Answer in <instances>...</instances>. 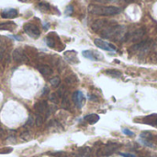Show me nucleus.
Wrapping results in <instances>:
<instances>
[{"label":"nucleus","instance_id":"nucleus-1","mask_svg":"<svg viewBox=\"0 0 157 157\" xmlns=\"http://www.w3.org/2000/svg\"><path fill=\"white\" fill-rule=\"evenodd\" d=\"M89 13L96 16H115L121 12V9L114 6H98L90 5L88 6Z\"/></svg>","mask_w":157,"mask_h":157},{"label":"nucleus","instance_id":"nucleus-2","mask_svg":"<svg viewBox=\"0 0 157 157\" xmlns=\"http://www.w3.org/2000/svg\"><path fill=\"white\" fill-rule=\"evenodd\" d=\"M152 48H153L152 40H143V41H140L139 43H136L133 46H132L130 48L129 52H137L140 57H144L146 54H148V52H150V50Z\"/></svg>","mask_w":157,"mask_h":157},{"label":"nucleus","instance_id":"nucleus-3","mask_svg":"<svg viewBox=\"0 0 157 157\" xmlns=\"http://www.w3.org/2000/svg\"><path fill=\"white\" fill-rule=\"evenodd\" d=\"M120 148V144L116 143H108L107 144L99 147L97 151V156H109Z\"/></svg>","mask_w":157,"mask_h":157},{"label":"nucleus","instance_id":"nucleus-4","mask_svg":"<svg viewBox=\"0 0 157 157\" xmlns=\"http://www.w3.org/2000/svg\"><path fill=\"white\" fill-rule=\"evenodd\" d=\"M155 136H154L151 132L145 131L140 134V142L148 147L154 148L155 147Z\"/></svg>","mask_w":157,"mask_h":157},{"label":"nucleus","instance_id":"nucleus-5","mask_svg":"<svg viewBox=\"0 0 157 157\" xmlns=\"http://www.w3.org/2000/svg\"><path fill=\"white\" fill-rule=\"evenodd\" d=\"M23 29L25 31V33L27 35H29V37H31L32 39H38L40 35V30L39 29V28L31 23H27L24 25Z\"/></svg>","mask_w":157,"mask_h":157},{"label":"nucleus","instance_id":"nucleus-6","mask_svg":"<svg viewBox=\"0 0 157 157\" xmlns=\"http://www.w3.org/2000/svg\"><path fill=\"white\" fill-rule=\"evenodd\" d=\"M144 35H145V29H144V28H140V29H137L134 31L128 32L127 33V36H126V40L125 41H138Z\"/></svg>","mask_w":157,"mask_h":157},{"label":"nucleus","instance_id":"nucleus-7","mask_svg":"<svg viewBox=\"0 0 157 157\" xmlns=\"http://www.w3.org/2000/svg\"><path fill=\"white\" fill-rule=\"evenodd\" d=\"M94 42L97 47H98L99 49H102L104 51H107V52H116L117 51V48L113 44H111L106 40H103L101 39H96L94 40Z\"/></svg>","mask_w":157,"mask_h":157},{"label":"nucleus","instance_id":"nucleus-8","mask_svg":"<svg viewBox=\"0 0 157 157\" xmlns=\"http://www.w3.org/2000/svg\"><path fill=\"white\" fill-rule=\"evenodd\" d=\"M12 58H13V60L15 62L21 63H26L29 60L27 55H26V53L24 52V51L22 49H20V48H17V49L14 50V52L12 53Z\"/></svg>","mask_w":157,"mask_h":157},{"label":"nucleus","instance_id":"nucleus-9","mask_svg":"<svg viewBox=\"0 0 157 157\" xmlns=\"http://www.w3.org/2000/svg\"><path fill=\"white\" fill-rule=\"evenodd\" d=\"M111 23H112V21H109V20H106V19H99V20H96L91 25V28L95 32H98V33L99 32L100 33L106 27H108Z\"/></svg>","mask_w":157,"mask_h":157},{"label":"nucleus","instance_id":"nucleus-10","mask_svg":"<svg viewBox=\"0 0 157 157\" xmlns=\"http://www.w3.org/2000/svg\"><path fill=\"white\" fill-rule=\"evenodd\" d=\"M34 109L36 110V112L38 114L40 115H46L49 116L50 111H49V108H48V104L46 101H39L34 105Z\"/></svg>","mask_w":157,"mask_h":157},{"label":"nucleus","instance_id":"nucleus-11","mask_svg":"<svg viewBox=\"0 0 157 157\" xmlns=\"http://www.w3.org/2000/svg\"><path fill=\"white\" fill-rule=\"evenodd\" d=\"M72 98H73V101L74 103L75 104V106L79 109H81L84 105H85V102H86V98L84 96V94L81 92V91H75L73 96H72Z\"/></svg>","mask_w":157,"mask_h":157},{"label":"nucleus","instance_id":"nucleus-12","mask_svg":"<svg viewBox=\"0 0 157 157\" xmlns=\"http://www.w3.org/2000/svg\"><path fill=\"white\" fill-rule=\"evenodd\" d=\"M82 54H83V56L85 58L89 59L91 61H98V60H102L103 59L102 54L99 53V52H96L95 51H89V50L83 51Z\"/></svg>","mask_w":157,"mask_h":157},{"label":"nucleus","instance_id":"nucleus-13","mask_svg":"<svg viewBox=\"0 0 157 157\" xmlns=\"http://www.w3.org/2000/svg\"><path fill=\"white\" fill-rule=\"evenodd\" d=\"M17 15H18V12L15 8H6L1 12V17L3 18H7V19L15 18L17 17Z\"/></svg>","mask_w":157,"mask_h":157},{"label":"nucleus","instance_id":"nucleus-14","mask_svg":"<svg viewBox=\"0 0 157 157\" xmlns=\"http://www.w3.org/2000/svg\"><path fill=\"white\" fill-rule=\"evenodd\" d=\"M142 122L157 128V114L156 113L151 114V115H148L146 117H144L142 120Z\"/></svg>","mask_w":157,"mask_h":157},{"label":"nucleus","instance_id":"nucleus-15","mask_svg":"<svg viewBox=\"0 0 157 157\" xmlns=\"http://www.w3.org/2000/svg\"><path fill=\"white\" fill-rule=\"evenodd\" d=\"M64 58L70 62L71 63H78V59H77V53L75 51H68L64 52Z\"/></svg>","mask_w":157,"mask_h":157},{"label":"nucleus","instance_id":"nucleus-16","mask_svg":"<svg viewBox=\"0 0 157 157\" xmlns=\"http://www.w3.org/2000/svg\"><path fill=\"white\" fill-rule=\"evenodd\" d=\"M38 70L43 76H46V77L52 74V69L48 65H39Z\"/></svg>","mask_w":157,"mask_h":157},{"label":"nucleus","instance_id":"nucleus-17","mask_svg":"<svg viewBox=\"0 0 157 157\" xmlns=\"http://www.w3.org/2000/svg\"><path fill=\"white\" fill-rule=\"evenodd\" d=\"M17 25L14 22H2L0 23V30H9L12 31L14 30V29H16Z\"/></svg>","mask_w":157,"mask_h":157},{"label":"nucleus","instance_id":"nucleus-18","mask_svg":"<svg viewBox=\"0 0 157 157\" xmlns=\"http://www.w3.org/2000/svg\"><path fill=\"white\" fill-rule=\"evenodd\" d=\"M77 157H90L91 155V148L90 147H82L79 149L78 154L76 155Z\"/></svg>","mask_w":157,"mask_h":157},{"label":"nucleus","instance_id":"nucleus-19","mask_svg":"<svg viewBox=\"0 0 157 157\" xmlns=\"http://www.w3.org/2000/svg\"><path fill=\"white\" fill-rule=\"evenodd\" d=\"M84 120L89 124H95L99 121V116L97 114H89V115H86L84 118Z\"/></svg>","mask_w":157,"mask_h":157},{"label":"nucleus","instance_id":"nucleus-20","mask_svg":"<svg viewBox=\"0 0 157 157\" xmlns=\"http://www.w3.org/2000/svg\"><path fill=\"white\" fill-rule=\"evenodd\" d=\"M105 74L113 77V78H120L121 77V72H120L119 70H116V69H108L105 71Z\"/></svg>","mask_w":157,"mask_h":157},{"label":"nucleus","instance_id":"nucleus-21","mask_svg":"<svg viewBox=\"0 0 157 157\" xmlns=\"http://www.w3.org/2000/svg\"><path fill=\"white\" fill-rule=\"evenodd\" d=\"M45 41H46V44L48 45V47H50V48H55V46H56V40L52 37V34L48 35L46 37V39H45Z\"/></svg>","mask_w":157,"mask_h":157},{"label":"nucleus","instance_id":"nucleus-22","mask_svg":"<svg viewBox=\"0 0 157 157\" xmlns=\"http://www.w3.org/2000/svg\"><path fill=\"white\" fill-rule=\"evenodd\" d=\"M65 83L67 85H70V86L75 85V83H77V77L75 75H71L70 76L65 78Z\"/></svg>","mask_w":157,"mask_h":157},{"label":"nucleus","instance_id":"nucleus-23","mask_svg":"<svg viewBox=\"0 0 157 157\" xmlns=\"http://www.w3.org/2000/svg\"><path fill=\"white\" fill-rule=\"evenodd\" d=\"M62 108L64 109H68L70 108V101L68 99V97H67V94L62 98Z\"/></svg>","mask_w":157,"mask_h":157},{"label":"nucleus","instance_id":"nucleus-24","mask_svg":"<svg viewBox=\"0 0 157 157\" xmlns=\"http://www.w3.org/2000/svg\"><path fill=\"white\" fill-rule=\"evenodd\" d=\"M98 3H103V4H107V3H121V2H126V3H130L132 2V0H95Z\"/></svg>","mask_w":157,"mask_h":157},{"label":"nucleus","instance_id":"nucleus-25","mask_svg":"<svg viewBox=\"0 0 157 157\" xmlns=\"http://www.w3.org/2000/svg\"><path fill=\"white\" fill-rule=\"evenodd\" d=\"M38 7L40 11H43V12H47L51 9V6L48 3H40L38 5Z\"/></svg>","mask_w":157,"mask_h":157},{"label":"nucleus","instance_id":"nucleus-26","mask_svg":"<svg viewBox=\"0 0 157 157\" xmlns=\"http://www.w3.org/2000/svg\"><path fill=\"white\" fill-rule=\"evenodd\" d=\"M52 155L57 157H77V155H75V154H66V153H63V152H58V153H54V154H52Z\"/></svg>","mask_w":157,"mask_h":157},{"label":"nucleus","instance_id":"nucleus-27","mask_svg":"<svg viewBox=\"0 0 157 157\" xmlns=\"http://www.w3.org/2000/svg\"><path fill=\"white\" fill-rule=\"evenodd\" d=\"M34 121H35V123H36L37 126H40V125L43 123V121H44V118H43L42 115L37 113V114H36V117H35V119H34Z\"/></svg>","mask_w":157,"mask_h":157},{"label":"nucleus","instance_id":"nucleus-28","mask_svg":"<svg viewBox=\"0 0 157 157\" xmlns=\"http://www.w3.org/2000/svg\"><path fill=\"white\" fill-rule=\"evenodd\" d=\"M60 83H61V80H60V78H59L58 76H54V77H52V78L50 80V84H51L53 87H57V86L60 85Z\"/></svg>","mask_w":157,"mask_h":157},{"label":"nucleus","instance_id":"nucleus-29","mask_svg":"<svg viewBox=\"0 0 157 157\" xmlns=\"http://www.w3.org/2000/svg\"><path fill=\"white\" fill-rule=\"evenodd\" d=\"M50 100H51L52 103L57 104V103L59 102V97H58V95H57V94H52V95L50 96Z\"/></svg>","mask_w":157,"mask_h":157},{"label":"nucleus","instance_id":"nucleus-30","mask_svg":"<svg viewBox=\"0 0 157 157\" xmlns=\"http://www.w3.org/2000/svg\"><path fill=\"white\" fill-rule=\"evenodd\" d=\"M34 123H35L34 119L30 116V117H29V119H28V121H27V122L25 124V127H31Z\"/></svg>","mask_w":157,"mask_h":157},{"label":"nucleus","instance_id":"nucleus-31","mask_svg":"<svg viewBox=\"0 0 157 157\" xmlns=\"http://www.w3.org/2000/svg\"><path fill=\"white\" fill-rule=\"evenodd\" d=\"M73 11H74V8H73V6H68L66 8H65V11H64V13H65V15L66 16H71L72 15V13H73Z\"/></svg>","mask_w":157,"mask_h":157},{"label":"nucleus","instance_id":"nucleus-32","mask_svg":"<svg viewBox=\"0 0 157 157\" xmlns=\"http://www.w3.org/2000/svg\"><path fill=\"white\" fill-rule=\"evenodd\" d=\"M4 56H5V48L0 44V63L3 61Z\"/></svg>","mask_w":157,"mask_h":157},{"label":"nucleus","instance_id":"nucleus-33","mask_svg":"<svg viewBox=\"0 0 157 157\" xmlns=\"http://www.w3.org/2000/svg\"><path fill=\"white\" fill-rule=\"evenodd\" d=\"M122 132L125 134V135H128V136H133L134 135V132H132L131 130L129 129H123L122 130Z\"/></svg>","mask_w":157,"mask_h":157},{"label":"nucleus","instance_id":"nucleus-34","mask_svg":"<svg viewBox=\"0 0 157 157\" xmlns=\"http://www.w3.org/2000/svg\"><path fill=\"white\" fill-rule=\"evenodd\" d=\"M12 152V148H6L4 150H0V154H9Z\"/></svg>","mask_w":157,"mask_h":157},{"label":"nucleus","instance_id":"nucleus-35","mask_svg":"<svg viewBox=\"0 0 157 157\" xmlns=\"http://www.w3.org/2000/svg\"><path fill=\"white\" fill-rule=\"evenodd\" d=\"M122 157H137L135 155H132V154H125V153H121L120 154Z\"/></svg>","mask_w":157,"mask_h":157},{"label":"nucleus","instance_id":"nucleus-36","mask_svg":"<svg viewBox=\"0 0 157 157\" xmlns=\"http://www.w3.org/2000/svg\"><path fill=\"white\" fill-rule=\"evenodd\" d=\"M87 98H88V99L91 100V101H97V100H98L97 97H95L94 95H88Z\"/></svg>","mask_w":157,"mask_h":157},{"label":"nucleus","instance_id":"nucleus-37","mask_svg":"<svg viewBox=\"0 0 157 157\" xmlns=\"http://www.w3.org/2000/svg\"><path fill=\"white\" fill-rule=\"evenodd\" d=\"M153 51L157 53V39L155 40V42H153Z\"/></svg>","mask_w":157,"mask_h":157},{"label":"nucleus","instance_id":"nucleus-38","mask_svg":"<svg viewBox=\"0 0 157 157\" xmlns=\"http://www.w3.org/2000/svg\"><path fill=\"white\" fill-rule=\"evenodd\" d=\"M12 39H15V40H23V38L22 37H20V36H16V35H14V36H10Z\"/></svg>","mask_w":157,"mask_h":157},{"label":"nucleus","instance_id":"nucleus-39","mask_svg":"<svg viewBox=\"0 0 157 157\" xmlns=\"http://www.w3.org/2000/svg\"><path fill=\"white\" fill-rule=\"evenodd\" d=\"M43 27H44V29H47L49 28V24H48V23H44V24H43Z\"/></svg>","mask_w":157,"mask_h":157},{"label":"nucleus","instance_id":"nucleus-40","mask_svg":"<svg viewBox=\"0 0 157 157\" xmlns=\"http://www.w3.org/2000/svg\"><path fill=\"white\" fill-rule=\"evenodd\" d=\"M144 157H150V156H149V155H144Z\"/></svg>","mask_w":157,"mask_h":157},{"label":"nucleus","instance_id":"nucleus-41","mask_svg":"<svg viewBox=\"0 0 157 157\" xmlns=\"http://www.w3.org/2000/svg\"><path fill=\"white\" fill-rule=\"evenodd\" d=\"M20 1H26V0H20Z\"/></svg>","mask_w":157,"mask_h":157}]
</instances>
